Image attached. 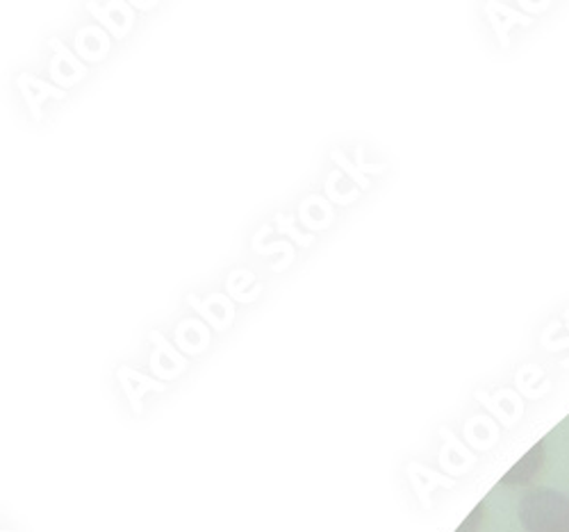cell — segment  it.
Listing matches in <instances>:
<instances>
[{"label":"cell","mask_w":569,"mask_h":532,"mask_svg":"<svg viewBox=\"0 0 569 532\" xmlns=\"http://www.w3.org/2000/svg\"><path fill=\"white\" fill-rule=\"evenodd\" d=\"M545 466V442H538L525 458H521L503 478L501 485L506 488H525L531 485L536 480V475L542 471Z\"/></svg>","instance_id":"7a4b0ae2"},{"label":"cell","mask_w":569,"mask_h":532,"mask_svg":"<svg viewBox=\"0 0 569 532\" xmlns=\"http://www.w3.org/2000/svg\"><path fill=\"white\" fill-rule=\"evenodd\" d=\"M483 514H486V505H479L477 510H473V512L467 516V521L458 528V532H477V528H479Z\"/></svg>","instance_id":"3957f363"},{"label":"cell","mask_w":569,"mask_h":532,"mask_svg":"<svg viewBox=\"0 0 569 532\" xmlns=\"http://www.w3.org/2000/svg\"><path fill=\"white\" fill-rule=\"evenodd\" d=\"M517 516L525 532H569V496L551 488H533L519 499Z\"/></svg>","instance_id":"6da1fadb"}]
</instances>
